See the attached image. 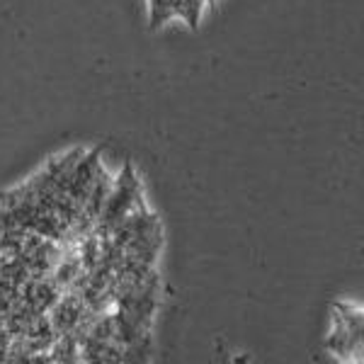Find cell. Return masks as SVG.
<instances>
[{"label": "cell", "mask_w": 364, "mask_h": 364, "mask_svg": "<svg viewBox=\"0 0 364 364\" xmlns=\"http://www.w3.org/2000/svg\"><path fill=\"white\" fill-rule=\"evenodd\" d=\"M331 350L338 357L350 355L348 360H362V316L360 311L338 306L336 328L331 333Z\"/></svg>", "instance_id": "6da1fadb"}, {"label": "cell", "mask_w": 364, "mask_h": 364, "mask_svg": "<svg viewBox=\"0 0 364 364\" xmlns=\"http://www.w3.org/2000/svg\"><path fill=\"white\" fill-rule=\"evenodd\" d=\"M204 0H149L151 25L163 27L170 20H185L190 27H197Z\"/></svg>", "instance_id": "7a4b0ae2"}]
</instances>
